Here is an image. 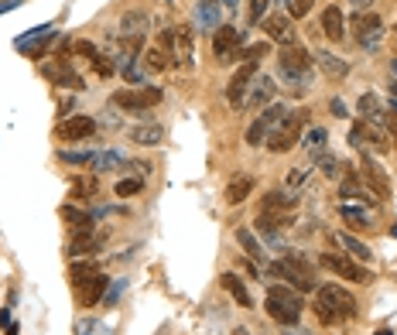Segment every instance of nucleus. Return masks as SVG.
I'll list each match as a JSON object with an SVG mask.
<instances>
[{
	"label": "nucleus",
	"mask_w": 397,
	"mask_h": 335,
	"mask_svg": "<svg viewBox=\"0 0 397 335\" xmlns=\"http://www.w3.org/2000/svg\"><path fill=\"white\" fill-rule=\"evenodd\" d=\"M264 308H267V315H271L274 322H281V325H298V318H301V298H298L295 287H288V284H274V287L267 291Z\"/></svg>",
	"instance_id": "1"
},
{
	"label": "nucleus",
	"mask_w": 397,
	"mask_h": 335,
	"mask_svg": "<svg viewBox=\"0 0 397 335\" xmlns=\"http://www.w3.org/2000/svg\"><path fill=\"white\" fill-rule=\"evenodd\" d=\"M305 120H308V110H292L285 120H281V127L267 137V151H274V154H285V151H292L295 144H301V134H305Z\"/></svg>",
	"instance_id": "2"
},
{
	"label": "nucleus",
	"mask_w": 397,
	"mask_h": 335,
	"mask_svg": "<svg viewBox=\"0 0 397 335\" xmlns=\"http://www.w3.org/2000/svg\"><path fill=\"white\" fill-rule=\"evenodd\" d=\"M161 99H165V92L158 85H130V89H116L110 96V103L127 110V113H144L147 106H158Z\"/></svg>",
	"instance_id": "3"
},
{
	"label": "nucleus",
	"mask_w": 397,
	"mask_h": 335,
	"mask_svg": "<svg viewBox=\"0 0 397 335\" xmlns=\"http://www.w3.org/2000/svg\"><path fill=\"white\" fill-rule=\"evenodd\" d=\"M292 110L285 106V103H271V106H264V113L247 127V134H243V141L250 144V148H261V144H267V137L281 127V120L288 116Z\"/></svg>",
	"instance_id": "4"
},
{
	"label": "nucleus",
	"mask_w": 397,
	"mask_h": 335,
	"mask_svg": "<svg viewBox=\"0 0 397 335\" xmlns=\"http://www.w3.org/2000/svg\"><path fill=\"white\" fill-rule=\"evenodd\" d=\"M161 48L168 52V59L175 65H189L192 62V48H196V31L189 24L168 28V31H161Z\"/></svg>",
	"instance_id": "5"
},
{
	"label": "nucleus",
	"mask_w": 397,
	"mask_h": 335,
	"mask_svg": "<svg viewBox=\"0 0 397 335\" xmlns=\"http://www.w3.org/2000/svg\"><path fill=\"white\" fill-rule=\"evenodd\" d=\"M318 267H325V270H332L336 277L353 281V284H374V270H370V267H363V263H356V260H349V256H339V253H322V256H318Z\"/></svg>",
	"instance_id": "6"
},
{
	"label": "nucleus",
	"mask_w": 397,
	"mask_h": 335,
	"mask_svg": "<svg viewBox=\"0 0 397 335\" xmlns=\"http://www.w3.org/2000/svg\"><path fill=\"white\" fill-rule=\"evenodd\" d=\"M315 301H322V305H325V308H329V312L339 318V322L356 315V298H353L346 287H339V284H322Z\"/></svg>",
	"instance_id": "7"
},
{
	"label": "nucleus",
	"mask_w": 397,
	"mask_h": 335,
	"mask_svg": "<svg viewBox=\"0 0 397 335\" xmlns=\"http://www.w3.org/2000/svg\"><path fill=\"white\" fill-rule=\"evenodd\" d=\"M240 48H243V31H236L233 24H219L212 31V52L219 62H240Z\"/></svg>",
	"instance_id": "8"
},
{
	"label": "nucleus",
	"mask_w": 397,
	"mask_h": 335,
	"mask_svg": "<svg viewBox=\"0 0 397 335\" xmlns=\"http://www.w3.org/2000/svg\"><path fill=\"white\" fill-rule=\"evenodd\" d=\"M353 31H356V41H360V48H367V52H374L380 41H384V17L380 14H356L353 17Z\"/></svg>",
	"instance_id": "9"
},
{
	"label": "nucleus",
	"mask_w": 397,
	"mask_h": 335,
	"mask_svg": "<svg viewBox=\"0 0 397 335\" xmlns=\"http://www.w3.org/2000/svg\"><path fill=\"white\" fill-rule=\"evenodd\" d=\"M254 76H257V62H243V65L230 76L226 96H230V106H233V110H247V89L254 83Z\"/></svg>",
	"instance_id": "10"
},
{
	"label": "nucleus",
	"mask_w": 397,
	"mask_h": 335,
	"mask_svg": "<svg viewBox=\"0 0 397 335\" xmlns=\"http://www.w3.org/2000/svg\"><path fill=\"white\" fill-rule=\"evenodd\" d=\"M356 174H360V181L377 195V202H380V199H391V178L384 174V168L377 165L370 154H363V161H360V171H356Z\"/></svg>",
	"instance_id": "11"
},
{
	"label": "nucleus",
	"mask_w": 397,
	"mask_h": 335,
	"mask_svg": "<svg viewBox=\"0 0 397 335\" xmlns=\"http://www.w3.org/2000/svg\"><path fill=\"white\" fill-rule=\"evenodd\" d=\"M264 31H267V38L271 41H281V48H292V45H298V31H295V24H292V17L288 14H267L264 21Z\"/></svg>",
	"instance_id": "12"
},
{
	"label": "nucleus",
	"mask_w": 397,
	"mask_h": 335,
	"mask_svg": "<svg viewBox=\"0 0 397 335\" xmlns=\"http://www.w3.org/2000/svg\"><path fill=\"white\" fill-rule=\"evenodd\" d=\"M55 134H59V141H90V137L96 134V120H93V116L76 113V116L62 120Z\"/></svg>",
	"instance_id": "13"
},
{
	"label": "nucleus",
	"mask_w": 397,
	"mask_h": 335,
	"mask_svg": "<svg viewBox=\"0 0 397 335\" xmlns=\"http://www.w3.org/2000/svg\"><path fill=\"white\" fill-rule=\"evenodd\" d=\"M147 28H151V14L137 7V10H127V14L120 17V24H116V34H120V38H127V41H141Z\"/></svg>",
	"instance_id": "14"
},
{
	"label": "nucleus",
	"mask_w": 397,
	"mask_h": 335,
	"mask_svg": "<svg viewBox=\"0 0 397 335\" xmlns=\"http://www.w3.org/2000/svg\"><path fill=\"white\" fill-rule=\"evenodd\" d=\"M274 96H278V85L271 76H254V83L247 89V110H261V106H271L274 103Z\"/></svg>",
	"instance_id": "15"
},
{
	"label": "nucleus",
	"mask_w": 397,
	"mask_h": 335,
	"mask_svg": "<svg viewBox=\"0 0 397 335\" xmlns=\"http://www.w3.org/2000/svg\"><path fill=\"white\" fill-rule=\"evenodd\" d=\"M312 55H308V48H301V45H292V48H281V55H278V65L285 69V72H312Z\"/></svg>",
	"instance_id": "16"
},
{
	"label": "nucleus",
	"mask_w": 397,
	"mask_h": 335,
	"mask_svg": "<svg viewBox=\"0 0 397 335\" xmlns=\"http://www.w3.org/2000/svg\"><path fill=\"white\" fill-rule=\"evenodd\" d=\"M271 274H274V277H281V281H285L288 287H295V291H315V281L301 277V274H298V270L288 263V260H285V256L271 263Z\"/></svg>",
	"instance_id": "17"
},
{
	"label": "nucleus",
	"mask_w": 397,
	"mask_h": 335,
	"mask_svg": "<svg viewBox=\"0 0 397 335\" xmlns=\"http://www.w3.org/2000/svg\"><path fill=\"white\" fill-rule=\"evenodd\" d=\"M223 17V0H198L196 3V24L198 31H216Z\"/></svg>",
	"instance_id": "18"
},
{
	"label": "nucleus",
	"mask_w": 397,
	"mask_h": 335,
	"mask_svg": "<svg viewBox=\"0 0 397 335\" xmlns=\"http://www.w3.org/2000/svg\"><path fill=\"white\" fill-rule=\"evenodd\" d=\"M356 110H360L363 123H377V127H384V120H387V110H384L380 96H374V92H363L360 103H356Z\"/></svg>",
	"instance_id": "19"
},
{
	"label": "nucleus",
	"mask_w": 397,
	"mask_h": 335,
	"mask_svg": "<svg viewBox=\"0 0 397 335\" xmlns=\"http://www.w3.org/2000/svg\"><path fill=\"white\" fill-rule=\"evenodd\" d=\"M106 287H110V281L103 277V274H93L86 284H79V305L83 308H93L103 301V294H106Z\"/></svg>",
	"instance_id": "20"
},
{
	"label": "nucleus",
	"mask_w": 397,
	"mask_h": 335,
	"mask_svg": "<svg viewBox=\"0 0 397 335\" xmlns=\"http://www.w3.org/2000/svg\"><path fill=\"white\" fill-rule=\"evenodd\" d=\"M295 202H298L295 192H288V188H285V192H278V188H274V192H267V195H264L261 212H271V216H278V212H292V209H295Z\"/></svg>",
	"instance_id": "21"
},
{
	"label": "nucleus",
	"mask_w": 397,
	"mask_h": 335,
	"mask_svg": "<svg viewBox=\"0 0 397 335\" xmlns=\"http://www.w3.org/2000/svg\"><path fill=\"white\" fill-rule=\"evenodd\" d=\"M322 31H325L329 41H343L346 38V21H343V10L336 3L322 10Z\"/></svg>",
	"instance_id": "22"
},
{
	"label": "nucleus",
	"mask_w": 397,
	"mask_h": 335,
	"mask_svg": "<svg viewBox=\"0 0 397 335\" xmlns=\"http://www.w3.org/2000/svg\"><path fill=\"white\" fill-rule=\"evenodd\" d=\"M247 195H254V178H250V174L230 178V185H226V192H223L226 205H240V202H247Z\"/></svg>",
	"instance_id": "23"
},
{
	"label": "nucleus",
	"mask_w": 397,
	"mask_h": 335,
	"mask_svg": "<svg viewBox=\"0 0 397 335\" xmlns=\"http://www.w3.org/2000/svg\"><path fill=\"white\" fill-rule=\"evenodd\" d=\"M41 72H45V79H52L55 85H72V89H83V79H79V76L69 69V62H62V59H59V62H52V65H45Z\"/></svg>",
	"instance_id": "24"
},
{
	"label": "nucleus",
	"mask_w": 397,
	"mask_h": 335,
	"mask_svg": "<svg viewBox=\"0 0 397 335\" xmlns=\"http://www.w3.org/2000/svg\"><path fill=\"white\" fill-rule=\"evenodd\" d=\"M254 230L274 247V250H285V240H281V226L274 223V216H267V212H261L257 219H254Z\"/></svg>",
	"instance_id": "25"
},
{
	"label": "nucleus",
	"mask_w": 397,
	"mask_h": 335,
	"mask_svg": "<svg viewBox=\"0 0 397 335\" xmlns=\"http://www.w3.org/2000/svg\"><path fill=\"white\" fill-rule=\"evenodd\" d=\"M219 284H223V291H230V298H233L240 308H254V298H250L247 284H243L236 274H223V277H219Z\"/></svg>",
	"instance_id": "26"
},
{
	"label": "nucleus",
	"mask_w": 397,
	"mask_h": 335,
	"mask_svg": "<svg viewBox=\"0 0 397 335\" xmlns=\"http://www.w3.org/2000/svg\"><path fill=\"white\" fill-rule=\"evenodd\" d=\"M339 195H343V199H360V202H367V205H374V202H377V195H374V192L360 181V174H349V178L339 185Z\"/></svg>",
	"instance_id": "27"
},
{
	"label": "nucleus",
	"mask_w": 397,
	"mask_h": 335,
	"mask_svg": "<svg viewBox=\"0 0 397 335\" xmlns=\"http://www.w3.org/2000/svg\"><path fill=\"white\" fill-rule=\"evenodd\" d=\"M130 141H134V144H141V148H158V144L165 141V127H158V123L134 127V130H130Z\"/></svg>",
	"instance_id": "28"
},
{
	"label": "nucleus",
	"mask_w": 397,
	"mask_h": 335,
	"mask_svg": "<svg viewBox=\"0 0 397 335\" xmlns=\"http://www.w3.org/2000/svg\"><path fill=\"white\" fill-rule=\"evenodd\" d=\"M62 219H69L72 236H86V233H93V223H96L90 212H79V209H72V205H62Z\"/></svg>",
	"instance_id": "29"
},
{
	"label": "nucleus",
	"mask_w": 397,
	"mask_h": 335,
	"mask_svg": "<svg viewBox=\"0 0 397 335\" xmlns=\"http://www.w3.org/2000/svg\"><path fill=\"white\" fill-rule=\"evenodd\" d=\"M315 62H318V69H322L329 79H343V76L349 72V65H346L339 55H332V52H318V55H315Z\"/></svg>",
	"instance_id": "30"
},
{
	"label": "nucleus",
	"mask_w": 397,
	"mask_h": 335,
	"mask_svg": "<svg viewBox=\"0 0 397 335\" xmlns=\"http://www.w3.org/2000/svg\"><path fill=\"white\" fill-rule=\"evenodd\" d=\"M141 65H144V72H165V69H168V52H165L161 45H151V48L141 55Z\"/></svg>",
	"instance_id": "31"
},
{
	"label": "nucleus",
	"mask_w": 397,
	"mask_h": 335,
	"mask_svg": "<svg viewBox=\"0 0 397 335\" xmlns=\"http://www.w3.org/2000/svg\"><path fill=\"white\" fill-rule=\"evenodd\" d=\"M336 240H339V243H343V247L349 250V256H356V260H363V263H367V260L374 256V250H370V247H367L363 240H356V236H349V233H339Z\"/></svg>",
	"instance_id": "32"
},
{
	"label": "nucleus",
	"mask_w": 397,
	"mask_h": 335,
	"mask_svg": "<svg viewBox=\"0 0 397 335\" xmlns=\"http://www.w3.org/2000/svg\"><path fill=\"white\" fill-rule=\"evenodd\" d=\"M285 260H288V263L295 267V270L301 274V277L315 281V260H308V256H305L301 250H288V253H285Z\"/></svg>",
	"instance_id": "33"
},
{
	"label": "nucleus",
	"mask_w": 397,
	"mask_h": 335,
	"mask_svg": "<svg viewBox=\"0 0 397 335\" xmlns=\"http://www.w3.org/2000/svg\"><path fill=\"white\" fill-rule=\"evenodd\" d=\"M93 195H96V178L79 174V178L72 181V199H76V202H90Z\"/></svg>",
	"instance_id": "34"
},
{
	"label": "nucleus",
	"mask_w": 397,
	"mask_h": 335,
	"mask_svg": "<svg viewBox=\"0 0 397 335\" xmlns=\"http://www.w3.org/2000/svg\"><path fill=\"white\" fill-rule=\"evenodd\" d=\"M339 216H343V223H346L349 230H370V219H367V212H363V209L343 205V209H339Z\"/></svg>",
	"instance_id": "35"
},
{
	"label": "nucleus",
	"mask_w": 397,
	"mask_h": 335,
	"mask_svg": "<svg viewBox=\"0 0 397 335\" xmlns=\"http://www.w3.org/2000/svg\"><path fill=\"white\" fill-rule=\"evenodd\" d=\"M236 243H240L243 250L250 253L254 260H261V256H264V247H261V240H257V236H254L247 226H240V230H236Z\"/></svg>",
	"instance_id": "36"
},
{
	"label": "nucleus",
	"mask_w": 397,
	"mask_h": 335,
	"mask_svg": "<svg viewBox=\"0 0 397 335\" xmlns=\"http://www.w3.org/2000/svg\"><path fill=\"white\" fill-rule=\"evenodd\" d=\"M99 240L93 233H86V236H72V247H69V256H90V253H96Z\"/></svg>",
	"instance_id": "37"
},
{
	"label": "nucleus",
	"mask_w": 397,
	"mask_h": 335,
	"mask_svg": "<svg viewBox=\"0 0 397 335\" xmlns=\"http://www.w3.org/2000/svg\"><path fill=\"white\" fill-rule=\"evenodd\" d=\"M325 141H329V134H325L322 127H312L308 134H301V144H305L308 151H325Z\"/></svg>",
	"instance_id": "38"
},
{
	"label": "nucleus",
	"mask_w": 397,
	"mask_h": 335,
	"mask_svg": "<svg viewBox=\"0 0 397 335\" xmlns=\"http://www.w3.org/2000/svg\"><path fill=\"white\" fill-rule=\"evenodd\" d=\"M137 192H144V178H123V181H116V188H113V195H120V199H130V195H137Z\"/></svg>",
	"instance_id": "39"
},
{
	"label": "nucleus",
	"mask_w": 397,
	"mask_h": 335,
	"mask_svg": "<svg viewBox=\"0 0 397 335\" xmlns=\"http://www.w3.org/2000/svg\"><path fill=\"white\" fill-rule=\"evenodd\" d=\"M264 55H271V45H267V41H257V45L240 48V59H243V62H261Z\"/></svg>",
	"instance_id": "40"
},
{
	"label": "nucleus",
	"mask_w": 397,
	"mask_h": 335,
	"mask_svg": "<svg viewBox=\"0 0 397 335\" xmlns=\"http://www.w3.org/2000/svg\"><path fill=\"white\" fill-rule=\"evenodd\" d=\"M69 274H72V284L79 287V284H86V281H90L93 274H99V270H96V263H90V260H86V263H72V270H69Z\"/></svg>",
	"instance_id": "41"
},
{
	"label": "nucleus",
	"mask_w": 397,
	"mask_h": 335,
	"mask_svg": "<svg viewBox=\"0 0 397 335\" xmlns=\"http://www.w3.org/2000/svg\"><path fill=\"white\" fill-rule=\"evenodd\" d=\"M318 168H322V174H325V178H332V181H336V178H339V174H343V161H339V158H332V154H322V158H318Z\"/></svg>",
	"instance_id": "42"
},
{
	"label": "nucleus",
	"mask_w": 397,
	"mask_h": 335,
	"mask_svg": "<svg viewBox=\"0 0 397 335\" xmlns=\"http://www.w3.org/2000/svg\"><path fill=\"white\" fill-rule=\"evenodd\" d=\"M65 165H96V154L93 151H62L59 154Z\"/></svg>",
	"instance_id": "43"
},
{
	"label": "nucleus",
	"mask_w": 397,
	"mask_h": 335,
	"mask_svg": "<svg viewBox=\"0 0 397 335\" xmlns=\"http://www.w3.org/2000/svg\"><path fill=\"white\" fill-rule=\"evenodd\" d=\"M308 174H312V165H298L292 174H288V192H295L298 185H305L308 181Z\"/></svg>",
	"instance_id": "44"
},
{
	"label": "nucleus",
	"mask_w": 397,
	"mask_h": 335,
	"mask_svg": "<svg viewBox=\"0 0 397 335\" xmlns=\"http://www.w3.org/2000/svg\"><path fill=\"white\" fill-rule=\"evenodd\" d=\"M312 3H315V0H288V10H285V14H288L292 21H295V17H308Z\"/></svg>",
	"instance_id": "45"
},
{
	"label": "nucleus",
	"mask_w": 397,
	"mask_h": 335,
	"mask_svg": "<svg viewBox=\"0 0 397 335\" xmlns=\"http://www.w3.org/2000/svg\"><path fill=\"white\" fill-rule=\"evenodd\" d=\"M267 7H271V0H250V10H247V17H250V24H257V21H264V17H267Z\"/></svg>",
	"instance_id": "46"
},
{
	"label": "nucleus",
	"mask_w": 397,
	"mask_h": 335,
	"mask_svg": "<svg viewBox=\"0 0 397 335\" xmlns=\"http://www.w3.org/2000/svg\"><path fill=\"white\" fill-rule=\"evenodd\" d=\"M123 161V154L120 151H106V154H96V171H106V168L120 165Z\"/></svg>",
	"instance_id": "47"
},
{
	"label": "nucleus",
	"mask_w": 397,
	"mask_h": 335,
	"mask_svg": "<svg viewBox=\"0 0 397 335\" xmlns=\"http://www.w3.org/2000/svg\"><path fill=\"white\" fill-rule=\"evenodd\" d=\"M312 312L318 315V322H322V325H336V322H339V318H336V315H332V312L322 305V301H315V305H312Z\"/></svg>",
	"instance_id": "48"
},
{
	"label": "nucleus",
	"mask_w": 397,
	"mask_h": 335,
	"mask_svg": "<svg viewBox=\"0 0 397 335\" xmlns=\"http://www.w3.org/2000/svg\"><path fill=\"white\" fill-rule=\"evenodd\" d=\"M93 69H96L99 76H113V72H116V65H113L106 55H93Z\"/></svg>",
	"instance_id": "49"
},
{
	"label": "nucleus",
	"mask_w": 397,
	"mask_h": 335,
	"mask_svg": "<svg viewBox=\"0 0 397 335\" xmlns=\"http://www.w3.org/2000/svg\"><path fill=\"white\" fill-rule=\"evenodd\" d=\"M72 48H76V55H83V59H93V55H96V45H93V41H76Z\"/></svg>",
	"instance_id": "50"
},
{
	"label": "nucleus",
	"mask_w": 397,
	"mask_h": 335,
	"mask_svg": "<svg viewBox=\"0 0 397 335\" xmlns=\"http://www.w3.org/2000/svg\"><path fill=\"white\" fill-rule=\"evenodd\" d=\"M329 110H332V116H349V113H346V103H343L339 96H332V99H329Z\"/></svg>",
	"instance_id": "51"
},
{
	"label": "nucleus",
	"mask_w": 397,
	"mask_h": 335,
	"mask_svg": "<svg viewBox=\"0 0 397 335\" xmlns=\"http://www.w3.org/2000/svg\"><path fill=\"white\" fill-rule=\"evenodd\" d=\"M349 144H353V148H363V123H353V130H349Z\"/></svg>",
	"instance_id": "52"
},
{
	"label": "nucleus",
	"mask_w": 397,
	"mask_h": 335,
	"mask_svg": "<svg viewBox=\"0 0 397 335\" xmlns=\"http://www.w3.org/2000/svg\"><path fill=\"white\" fill-rule=\"evenodd\" d=\"M384 127H387V134L394 137V144H397V113H387V120H384Z\"/></svg>",
	"instance_id": "53"
},
{
	"label": "nucleus",
	"mask_w": 397,
	"mask_h": 335,
	"mask_svg": "<svg viewBox=\"0 0 397 335\" xmlns=\"http://www.w3.org/2000/svg\"><path fill=\"white\" fill-rule=\"evenodd\" d=\"M353 3H356V7H360V10H363V7H370V3H374V0H353Z\"/></svg>",
	"instance_id": "54"
},
{
	"label": "nucleus",
	"mask_w": 397,
	"mask_h": 335,
	"mask_svg": "<svg viewBox=\"0 0 397 335\" xmlns=\"http://www.w3.org/2000/svg\"><path fill=\"white\" fill-rule=\"evenodd\" d=\"M391 113H397V99H394V103H391Z\"/></svg>",
	"instance_id": "55"
},
{
	"label": "nucleus",
	"mask_w": 397,
	"mask_h": 335,
	"mask_svg": "<svg viewBox=\"0 0 397 335\" xmlns=\"http://www.w3.org/2000/svg\"><path fill=\"white\" fill-rule=\"evenodd\" d=\"M394 72H397V59H394Z\"/></svg>",
	"instance_id": "56"
},
{
	"label": "nucleus",
	"mask_w": 397,
	"mask_h": 335,
	"mask_svg": "<svg viewBox=\"0 0 397 335\" xmlns=\"http://www.w3.org/2000/svg\"><path fill=\"white\" fill-rule=\"evenodd\" d=\"M281 3H288V0H281Z\"/></svg>",
	"instance_id": "57"
}]
</instances>
